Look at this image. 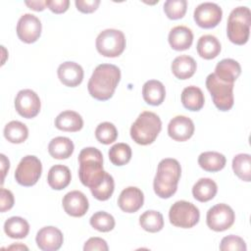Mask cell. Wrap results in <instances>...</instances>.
I'll return each mask as SVG.
<instances>
[{"label":"cell","mask_w":251,"mask_h":251,"mask_svg":"<svg viewBox=\"0 0 251 251\" xmlns=\"http://www.w3.org/2000/svg\"><path fill=\"white\" fill-rule=\"evenodd\" d=\"M226 157L215 151L203 152L198 157L199 166L207 172H219L226 166Z\"/></svg>","instance_id":"cell-29"},{"label":"cell","mask_w":251,"mask_h":251,"mask_svg":"<svg viewBox=\"0 0 251 251\" xmlns=\"http://www.w3.org/2000/svg\"><path fill=\"white\" fill-rule=\"evenodd\" d=\"M75 3L78 11L88 14L94 12L98 8L100 0H75Z\"/></svg>","instance_id":"cell-42"},{"label":"cell","mask_w":251,"mask_h":251,"mask_svg":"<svg viewBox=\"0 0 251 251\" xmlns=\"http://www.w3.org/2000/svg\"><path fill=\"white\" fill-rule=\"evenodd\" d=\"M4 231L11 238H25L29 231V225L24 218L11 217L4 224Z\"/></svg>","instance_id":"cell-30"},{"label":"cell","mask_w":251,"mask_h":251,"mask_svg":"<svg viewBox=\"0 0 251 251\" xmlns=\"http://www.w3.org/2000/svg\"><path fill=\"white\" fill-rule=\"evenodd\" d=\"M65 212L72 217H82L89 208L87 197L78 190L68 192L62 200Z\"/></svg>","instance_id":"cell-15"},{"label":"cell","mask_w":251,"mask_h":251,"mask_svg":"<svg viewBox=\"0 0 251 251\" xmlns=\"http://www.w3.org/2000/svg\"><path fill=\"white\" fill-rule=\"evenodd\" d=\"M162 128L159 116L150 111L142 112L130 127V136L139 145H148L155 141Z\"/></svg>","instance_id":"cell-4"},{"label":"cell","mask_w":251,"mask_h":251,"mask_svg":"<svg viewBox=\"0 0 251 251\" xmlns=\"http://www.w3.org/2000/svg\"><path fill=\"white\" fill-rule=\"evenodd\" d=\"M89 223L92 227L101 232H108L115 227L114 217L104 211L94 213L91 216Z\"/></svg>","instance_id":"cell-35"},{"label":"cell","mask_w":251,"mask_h":251,"mask_svg":"<svg viewBox=\"0 0 251 251\" xmlns=\"http://www.w3.org/2000/svg\"><path fill=\"white\" fill-rule=\"evenodd\" d=\"M69 0H46V6L55 14H62L69 8Z\"/></svg>","instance_id":"cell-43"},{"label":"cell","mask_w":251,"mask_h":251,"mask_svg":"<svg viewBox=\"0 0 251 251\" xmlns=\"http://www.w3.org/2000/svg\"><path fill=\"white\" fill-rule=\"evenodd\" d=\"M214 74L220 80L233 83L241 74V67L233 59H223L217 64Z\"/></svg>","instance_id":"cell-20"},{"label":"cell","mask_w":251,"mask_h":251,"mask_svg":"<svg viewBox=\"0 0 251 251\" xmlns=\"http://www.w3.org/2000/svg\"><path fill=\"white\" fill-rule=\"evenodd\" d=\"M25 249V250H27L28 248L26 247V246H25V245H22V244H17V245H12V246H10V247H8V249Z\"/></svg>","instance_id":"cell-46"},{"label":"cell","mask_w":251,"mask_h":251,"mask_svg":"<svg viewBox=\"0 0 251 251\" xmlns=\"http://www.w3.org/2000/svg\"><path fill=\"white\" fill-rule=\"evenodd\" d=\"M35 241L39 249L43 251H56L64 241L62 231L55 226H44L38 230Z\"/></svg>","instance_id":"cell-14"},{"label":"cell","mask_w":251,"mask_h":251,"mask_svg":"<svg viewBox=\"0 0 251 251\" xmlns=\"http://www.w3.org/2000/svg\"><path fill=\"white\" fill-rule=\"evenodd\" d=\"M196 67V62L192 57L188 55H180L173 61L172 72L176 77L179 79H187L194 75Z\"/></svg>","instance_id":"cell-24"},{"label":"cell","mask_w":251,"mask_h":251,"mask_svg":"<svg viewBox=\"0 0 251 251\" xmlns=\"http://www.w3.org/2000/svg\"><path fill=\"white\" fill-rule=\"evenodd\" d=\"M206 87L211 93L215 106L220 111H228L233 106V83L220 80L215 74H210L206 78Z\"/></svg>","instance_id":"cell-6"},{"label":"cell","mask_w":251,"mask_h":251,"mask_svg":"<svg viewBox=\"0 0 251 251\" xmlns=\"http://www.w3.org/2000/svg\"><path fill=\"white\" fill-rule=\"evenodd\" d=\"M0 157H1V171H2V183H3L5 175H6V173L8 172V170L10 168V163H9V160L6 158V156L4 154H1Z\"/></svg>","instance_id":"cell-45"},{"label":"cell","mask_w":251,"mask_h":251,"mask_svg":"<svg viewBox=\"0 0 251 251\" xmlns=\"http://www.w3.org/2000/svg\"><path fill=\"white\" fill-rule=\"evenodd\" d=\"M109 249L107 242L100 237H90L83 246L84 251H92V250H99V251H107Z\"/></svg>","instance_id":"cell-41"},{"label":"cell","mask_w":251,"mask_h":251,"mask_svg":"<svg viewBox=\"0 0 251 251\" xmlns=\"http://www.w3.org/2000/svg\"><path fill=\"white\" fill-rule=\"evenodd\" d=\"M235 215L233 210L226 204L220 203L207 212V226L215 231H224L228 229L234 223Z\"/></svg>","instance_id":"cell-10"},{"label":"cell","mask_w":251,"mask_h":251,"mask_svg":"<svg viewBox=\"0 0 251 251\" xmlns=\"http://www.w3.org/2000/svg\"><path fill=\"white\" fill-rule=\"evenodd\" d=\"M180 175L181 168L177 160L173 158L161 160L153 182L154 191L157 196L164 199L172 197L177 189Z\"/></svg>","instance_id":"cell-3"},{"label":"cell","mask_w":251,"mask_h":251,"mask_svg":"<svg viewBox=\"0 0 251 251\" xmlns=\"http://www.w3.org/2000/svg\"><path fill=\"white\" fill-rule=\"evenodd\" d=\"M251 12L245 6L234 8L227 19L226 33L228 39L237 45L245 44L249 39Z\"/></svg>","instance_id":"cell-5"},{"label":"cell","mask_w":251,"mask_h":251,"mask_svg":"<svg viewBox=\"0 0 251 251\" xmlns=\"http://www.w3.org/2000/svg\"><path fill=\"white\" fill-rule=\"evenodd\" d=\"M180 99L183 107L190 111L201 110L205 101L202 90L194 85L185 87L181 92Z\"/></svg>","instance_id":"cell-27"},{"label":"cell","mask_w":251,"mask_h":251,"mask_svg":"<svg viewBox=\"0 0 251 251\" xmlns=\"http://www.w3.org/2000/svg\"><path fill=\"white\" fill-rule=\"evenodd\" d=\"M78 176L81 183L90 189L98 186L106 175L100 150L95 147L83 148L78 155Z\"/></svg>","instance_id":"cell-2"},{"label":"cell","mask_w":251,"mask_h":251,"mask_svg":"<svg viewBox=\"0 0 251 251\" xmlns=\"http://www.w3.org/2000/svg\"><path fill=\"white\" fill-rule=\"evenodd\" d=\"M194 124L191 119L185 116L173 118L168 125V133L176 141H185L194 133Z\"/></svg>","instance_id":"cell-16"},{"label":"cell","mask_w":251,"mask_h":251,"mask_svg":"<svg viewBox=\"0 0 251 251\" xmlns=\"http://www.w3.org/2000/svg\"><path fill=\"white\" fill-rule=\"evenodd\" d=\"M41 173L42 165L40 160L36 156L27 155L19 163L15 172V178L23 186H32L39 179Z\"/></svg>","instance_id":"cell-9"},{"label":"cell","mask_w":251,"mask_h":251,"mask_svg":"<svg viewBox=\"0 0 251 251\" xmlns=\"http://www.w3.org/2000/svg\"><path fill=\"white\" fill-rule=\"evenodd\" d=\"M60 81L69 87L79 85L83 79V70L80 65L75 62H64L57 70Z\"/></svg>","instance_id":"cell-18"},{"label":"cell","mask_w":251,"mask_h":251,"mask_svg":"<svg viewBox=\"0 0 251 251\" xmlns=\"http://www.w3.org/2000/svg\"><path fill=\"white\" fill-rule=\"evenodd\" d=\"M194 21L203 28H213L222 21V8L212 2H204L199 4L194 10Z\"/></svg>","instance_id":"cell-11"},{"label":"cell","mask_w":251,"mask_h":251,"mask_svg":"<svg viewBox=\"0 0 251 251\" xmlns=\"http://www.w3.org/2000/svg\"><path fill=\"white\" fill-rule=\"evenodd\" d=\"M95 136L100 143L110 144L116 141L118 137V130L112 123L104 122L97 126L95 129Z\"/></svg>","instance_id":"cell-37"},{"label":"cell","mask_w":251,"mask_h":251,"mask_svg":"<svg viewBox=\"0 0 251 251\" xmlns=\"http://www.w3.org/2000/svg\"><path fill=\"white\" fill-rule=\"evenodd\" d=\"M14 195L13 193L6 188H1L0 190V211L6 212L14 206Z\"/></svg>","instance_id":"cell-40"},{"label":"cell","mask_w":251,"mask_h":251,"mask_svg":"<svg viewBox=\"0 0 251 251\" xmlns=\"http://www.w3.org/2000/svg\"><path fill=\"white\" fill-rule=\"evenodd\" d=\"M96 49L105 57H118L126 48V37L123 31L115 28L102 30L96 38Z\"/></svg>","instance_id":"cell-7"},{"label":"cell","mask_w":251,"mask_h":251,"mask_svg":"<svg viewBox=\"0 0 251 251\" xmlns=\"http://www.w3.org/2000/svg\"><path fill=\"white\" fill-rule=\"evenodd\" d=\"M4 136L11 143H23L28 136L27 126L19 121H11L4 127Z\"/></svg>","instance_id":"cell-31"},{"label":"cell","mask_w":251,"mask_h":251,"mask_svg":"<svg viewBox=\"0 0 251 251\" xmlns=\"http://www.w3.org/2000/svg\"><path fill=\"white\" fill-rule=\"evenodd\" d=\"M142 96L144 101L152 106H158L163 103L166 96L164 84L156 79L147 80L142 87Z\"/></svg>","instance_id":"cell-22"},{"label":"cell","mask_w":251,"mask_h":251,"mask_svg":"<svg viewBox=\"0 0 251 251\" xmlns=\"http://www.w3.org/2000/svg\"><path fill=\"white\" fill-rule=\"evenodd\" d=\"M41 22L32 14H24L17 24L18 37L25 43L35 42L41 34Z\"/></svg>","instance_id":"cell-13"},{"label":"cell","mask_w":251,"mask_h":251,"mask_svg":"<svg viewBox=\"0 0 251 251\" xmlns=\"http://www.w3.org/2000/svg\"><path fill=\"white\" fill-rule=\"evenodd\" d=\"M143 202V192L135 186L125 188L118 198L119 207L126 213H134L138 211L142 207Z\"/></svg>","instance_id":"cell-17"},{"label":"cell","mask_w":251,"mask_h":251,"mask_svg":"<svg viewBox=\"0 0 251 251\" xmlns=\"http://www.w3.org/2000/svg\"><path fill=\"white\" fill-rule=\"evenodd\" d=\"M196 48L200 57L206 60H211L220 54L221 43L216 36L212 34H205L198 39Z\"/></svg>","instance_id":"cell-25"},{"label":"cell","mask_w":251,"mask_h":251,"mask_svg":"<svg viewBox=\"0 0 251 251\" xmlns=\"http://www.w3.org/2000/svg\"><path fill=\"white\" fill-rule=\"evenodd\" d=\"M234 174L244 181L251 180V156L249 154H237L232 159Z\"/></svg>","instance_id":"cell-33"},{"label":"cell","mask_w":251,"mask_h":251,"mask_svg":"<svg viewBox=\"0 0 251 251\" xmlns=\"http://www.w3.org/2000/svg\"><path fill=\"white\" fill-rule=\"evenodd\" d=\"M246 243L243 238L237 235L225 236L220 244V250L222 251H246Z\"/></svg>","instance_id":"cell-39"},{"label":"cell","mask_w":251,"mask_h":251,"mask_svg":"<svg viewBox=\"0 0 251 251\" xmlns=\"http://www.w3.org/2000/svg\"><path fill=\"white\" fill-rule=\"evenodd\" d=\"M108 155L114 165L124 166L131 159V148L126 143H116L110 148Z\"/></svg>","instance_id":"cell-34"},{"label":"cell","mask_w":251,"mask_h":251,"mask_svg":"<svg viewBox=\"0 0 251 251\" xmlns=\"http://www.w3.org/2000/svg\"><path fill=\"white\" fill-rule=\"evenodd\" d=\"M75 149L73 141L69 137L65 136H57L53 138L48 145L49 154L59 160L68 159L71 157Z\"/></svg>","instance_id":"cell-26"},{"label":"cell","mask_w":251,"mask_h":251,"mask_svg":"<svg viewBox=\"0 0 251 251\" xmlns=\"http://www.w3.org/2000/svg\"><path fill=\"white\" fill-rule=\"evenodd\" d=\"M121 79L120 69L112 64L98 65L90 76L87 89L89 94L100 101L110 99Z\"/></svg>","instance_id":"cell-1"},{"label":"cell","mask_w":251,"mask_h":251,"mask_svg":"<svg viewBox=\"0 0 251 251\" xmlns=\"http://www.w3.org/2000/svg\"><path fill=\"white\" fill-rule=\"evenodd\" d=\"M168 40L173 49L176 51L186 50L193 42V33L185 25H176L171 29Z\"/></svg>","instance_id":"cell-19"},{"label":"cell","mask_w":251,"mask_h":251,"mask_svg":"<svg viewBox=\"0 0 251 251\" xmlns=\"http://www.w3.org/2000/svg\"><path fill=\"white\" fill-rule=\"evenodd\" d=\"M25 5L34 11H43L46 7V1H42V0H35V1H25Z\"/></svg>","instance_id":"cell-44"},{"label":"cell","mask_w":251,"mask_h":251,"mask_svg":"<svg viewBox=\"0 0 251 251\" xmlns=\"http://www.w3.org/2000/svg\"><path fill=\"white\" fill-rule=\"evenodd\" d=\"M199 209L185 200L175 202L169 211L171 224L177 227L190 228L199 222Z\"/></svg>","instance_id":"cell-8"},{"label":"cell","mask_w":251,"mask_h":251,"mask_svg":"<svg viewBox=\"0 0 251 251\" xmlns=\"http://www.w3.org/2000/svg\"><path fill=\"white\" fill-rule=\"evenodd\" d=\"M71 171L64 165H55L51 167L47 176L49 186L55 190H61L67 187L71 182Z\"/></svg>","instance_id":"cell-23"},{"label":"cell","mask_w":251,"mask_h":251,"mask_svg":"<svg viewBox=\"0 0 251 251\" xmlns=\"http://www.w3.org/2000/svg\"><path fill=\"white\" fill-rule=\"evenodd\" d=\"M187 9L186 0H167L164 3V12L171 20L181 19Z\"/></svg>","instance_id":"cell-38"},{"label":"cell","mask_w":251,"mask_h":251,"mask_svg":"<svg viewBox=\"0 0 251 251\" xmlns=\"http://www.w3.org/2000/svg\"><path fill=\"white\" fill-rule=\"evenodd\" d=\"M55 126L63 131L75 132L82 128L83 120L81 116L71 110L60 113L55 119Z\"/></svg>","instance_id":"cell-21"},{"label":"cell","mask_w":251,"mask_h":251,"mask_svg":"<svg viewBox=\"0 0 251 251\" xmlns=\"http://www.w3.org/2000/svg\"><path fill=\"white\" fill-rule=\"evenodd\" d=\"M139 225L148 232H158L164 227L163 215L154 210H148L139 217Z\"/></svg>","instance_id":"cell-32"},{"label":"cell","mask_w":251,"mask_h":251,"mask_svg":"<svg viewBox=\"0 0 251 251\" xmlns=\"http://www.w3.org/2000/svg\"><path fill=\"white\" fill-rule=\"evenodd\" d=\"M218 191L217 183L209 178L202 177L192 187V194L199 202H207L215 197Z\"/></svg>","instance_id":"cell-28"},{"label":"cell","mask_w":251,"mask_h":251,"mask_svg":"<svg viewBox=\"0 0 251 251\" xmlns=\"http://www.w3.org/2000/svg\"><path fill=\"white\" fill-rule=\"evenodd\" d=\"M40 107V99L31 89L20 90L15 98L16 111L24 118H34L39 113Z\"/></svg>","instance_id":"cell-12"},{"label":"cell","mask_w":251,"mask_h":251,"mask_svg":"<svg viewBox=\"0 0 251 251\" xmlns=\"http://www.w3.org/2000/svg\"><path fill=\"white\" fill-rule=\"evenodd\" d=\"M114 188H115L114 178L110 174H108L106 172L105 177L102 180V182L98 186L91 188L90 191H91L93 197L96 198L97 200L106 201L112 196V194L114 192Z\"/></svg>","instance_id":"cell-36"}]
</instances>
